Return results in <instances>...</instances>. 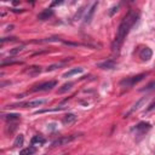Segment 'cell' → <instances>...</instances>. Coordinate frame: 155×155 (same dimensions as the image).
I'll list each match as a JSON object with an SVG mask.
<instances>
[{
  "instance_id": "obj_1",
  "label": "cell",
  "mask_w": 155,
  "mask_h": 155,
  "mask_svg": "<svg viewBox=\"0 0 155 155\" xmlns=\"http://www.w3.org/2000/svg\"><path fill=\"white\" fill-rule=\"evenodd\" d=\"M138 16H139V13L137 11L130 10L127 12V15L122 18V21H121V23H120V25L117 28V31H116V35H115V40H114V42L111 45V47H113L114 51H119V48L122 45L126 35L128 34V31L131 30V28L137 22Z\"/></svg>"
},
{
  "instance_id": "obj_2",
  "label": "cell",
  "mask_w": 155,
  "mask_h": 155,
  "mask_svg": "<svg viewBox=\"0 0 155 155\" xmlns=\"http://www.w3.org/2000/svg\"><path fill=\"white\" fill-rule=\"evenodd\" d=\"M147 75H148L147 73H142V74H137V75L131 76V78H126V79H124V80L120 81V85L124 86V87H132V86H134L137 82L142 81Z\"/></svg>"
},
{
  "instance_id": "obj_3",
  "label": "cell",
  "mask_w": 155,
  "mask_h": 155,
  "mask_svg": "<svg viewBox=\"0 0 155 155\" xmlns=\"http://www.w3.org/2000/svg\"><path fill=\"white\" fill-rule=\"evenodd\" d=\"M79 137V134H71V136H65V137H61L56 140L52 142V147L56 148V147H62V145H65L70 142H73L74 139H76Z\"/></svg>"
},
{
  "instance_id": "obj_4",
  "label": "cell",
  "mask_w": 155,
  "mask_h": 155,
  "mask_svg": "<svg viewBox=\"0 0 155 155\" xmlns=\"http://www.w3.org/2000/svg\"><path fill=\"white\" fill-rule=\"evenodd\" d=\"M46 101L45 99H35V101H29V102H24V103H19V104H13V105H8L10 108H15V107H39L41 104H44Z\"/></svg>"
},
{
  "instance_id": "obj_5",
  "label": "cell",
  "mask_w": 155,
  "mask_h": 155,
  "mask_svg": "<svg viewBox=\"0 0 155 155\" xmlns=\"http://www.w3.org/2000/svg\"><path fill=\"white\" fill-rule=\"evenodd\" d=\"M57 85V82L56 81H47V82H44V84H40V85H38V86H35L34 88H33V91H50V90H52L54 86Z\"/></svg>"
},
{
  "instance_id": "obj_6",
  "label": "cell",
  "mask_w": 155,
  "mask_h": 155,
  "mask_svg": "<svg viewBox=\"0 0 155 155\" xmlns=\"http://www.w3.org/2000/svg\"><path fill=\"white\" fill-rule=\"evenodd\" d=\"M147 101H148V97H143V98H140V99H139V101H138L137 103H134V104H133V107H132V108L130 109V111H128L127 114H125V117H127V116H128L130 114L134 113L136 110L140 109V107H142V105H143V104H144V103H145Z\"/></svg>"
},
{
  "instance_id": "obj_7",
  "label": "cell",
  "mask_w": 155,
  "mask_h": 155,
  "mask_svg": "<svg viewBox=\"0 0 155 155\" xmlns=\"http://www.w3.org/2000/svg\"><path fill=\"white\" fill-rule=\"evenodd\" d=\"M97 6H98V1L93 2V4H92V6L88 8L87 15L85 16V23H90V22H91L92 17H93V15H94V11H96V8H97Z\"/></svg>"
},
{
  "instance_id": "obj_8",
  "label": "cell",
  "mask_w": 155,
  "mask_h": 155,
  "mask_svg": "<svg viewBox=\"0 0 155 155\" xmlns=\"http://www.w3.org/2000/svg\"><path fill=\"white\" fill-rule=\"evenodd\" d=\"M52 16H53V11L51 8H46V10H44L42 12H40L38 15V19L39 21H46V19L51 18Z\"/></svg>"
},
{
  "instance_id": "obj_9",
  "label": "cell",
  "mask_w": 155,
  "mask_h": 155,
  "mask_svg": "<svg viewBox=\"0 0 155 155\" xmlns=\"http://www.w3.org/2000/svg\"><path fill=\"white\" fill-rule=\"evenodd\" d=\"M150 124L149 122H139L134 128H133V131H136V132H140V133H144V132H147L148 130H150Z\"/></svg>"
},
{
  "instance_id": "obj_10",
  "label": "cell",
  "mask_w": 155,
  "mask_h": 155,
  "mask_svg": "<svg viewBox=\"0 0 155 155\" xmlns=\"http://www.w3.org/2000/svg\"><path fill=\"white\" fill-rule=\"evenodd\" d=\"M151 56H153V52H151V50L149 48V47H144L140 52H139V57L143 59V61H149L150 58H151Z\"/></svg>"
},
{
  "instance_id": "obj_11",
  "label": "cell",
  "mask_w": 155,
  "mask_h": 155,
  "mask_svg": "<svg viewBox=\"0 0 155 155\" xmlns=\"http://www.w3.org/2000/svg\"><path fill=\"white\" fill-rule=\"evenodd\" d=\"M97 67H98V68H101V69H114V68L116 67V63H115L114 61L109 59V61H105V62L98 63V64H97Z\"/></svg>"
},
{
  "instance_id": "obj_12",
  "label": "cell",
  "mask_w": 155,
  "mask_h": 155,
  "mask_svg": "<svg viewBox=\"0 0 155 155\" xmlns=\"http://www.w3.org/2000/svg\"><path fill=\"white\" fill-rule=\"evenodd\" d=\"M31 145L33 147H40V145H42V144H45V142H46V139L42 137V136H34L33 138H31Z\"/></svg>"
},
{
  "instance_id": "obj_13",
  "label": "cell",
  "mask_w": 155,
  "mask_h": 155,
  "mask_svg": "<svg viewBox=\"0 0 155 155\" xmlns=\"http://www.w3.org/2000/svg\"><path fill=\"white\" fill-rule=\"evenodd\" d=\"M35 151H36L35 147H28V148L22 149L19 151V155H33V154H35Z\"/></svg>"
},
{
  "instance_id": "obj_14",
  "label": "cell",
  "mask_w": 155,
  "mask_h": 155,
  "mask_svg": "<svg viewBox=\"0 0 155 155\" xmlns=\"http://www.w3.org/2000/svg\"><path fill=\"white\" fill-rule=\"evenodd\" d=\"M73 85H74V82H71V81H69V82H65L64 85H62V87L61 88H58V93H64V92H68L71 87H73Z\"/></svg>"
},
{
  "instance_id": "obj_15",
  "label": "cell",
  "mask_w": 155,
  "mask_h": 155,
  "mask_svg": "<svg viewBox=\"0 0 155 155\" xmlns=\"http://www.w3.org/2000/svg\"><path fill=\"white\" fill-rule=\"evenodd\" d=\"M65 107H56L53 109H42V110H38L35 111V114H42V113H53V111H61V110H64Z\"/></svg>"
},
{
  "instance_id": "obj_16",
  "label": "cell",
  "mask_w": 155,
  "mask_h": 155,
  "mask_svg": "<svg viewBox=\"0 0 155 155\" xmlns=\"http://www.w3.org/2000/svg\"><path fill=\"white\" fill-rule=\"evenodd\" d=\"M79 73H82V68H74V69H70L69 71H67V73L63 74V78H69V76H71V75L79 74Z\"/></svg>"
},
{
  "instance_id": "obj_17",
  "label": "cell",
  "mask_w": 155,
  "mask_h": 155,
  "mask_svg": "<svg viewBox=\"0 0 155 155\" xmlns=\"http://www.w3.org/2000/svg\"><path fill=\"white\" fill-rule=\"evenodd\" d=\"M76 120V115L75 114H67L65 116H64V119H63V121L65 122V124H71V122H74Z\"/></svg>"
},
{
  "instance_id": "obj_18",
  "label": "cell",
  "mask_w": 155,
  "mask_h": 155,
  "mask_svg": "<svg viewBox=\"0 0 155 155\" xmlns=\"http://www.w3.org/2000/svg\"><path fill=\"white\" fill-rule=\"evenodd\" d=\"M23 140H24V137L23 134H18L16 137V139L13 140V147H21L23 144Z\"/></svg>"
},
{
  "instance_id": "obj_19",
  "label": "cell",
  "mask_w": 155,
  "mask_h": 155,
  "mask_svg": "<svg viewBox=\"0 0 155 155\" xmlns=\"http://www.w3.org/2000/svg\"><path fill=\"white\" fill-rule=\"evenodd\" d=\"M41 71V69H40V67H36V65H34V67H30L29 69H27L25 70V73H28V74H39Z\"/></svg>"
},
{
  "instance_id": "obj_20",
  "label": "cell",
  "mask_w": 155,
  "mask_h": 155,
  "mask_svg": "<svg viewBox=\"0 0 155 155\" xmlns=\"http://www.w3.org/2000/svg\"><path fill=\"white\" fill-rule=\"evenodd\" d=\"M19 114H4L2 115V117L5 119V120H17V119H19Z\"/></svg>"
},
{
  "instance_id": "obj_21",
  "label": "cell",
  "mask_w": 155,
  "mask_h": 155,
  "mask_svg": "<svg viewBox=\"0 0 155 155\" xmlns=\"http://www.w3.org/2000/svg\"><path fill=\"white\" fill-rule=\"evenodd\" d=\"M119 7H120V5H119V4H117V5L111 6V7L108 10V16H110V17H111V16H114V15L119 11Z\"/></svg>"
},
{
  "instance_id": "obj_22",
  "label": "cell",
  "mask_w": 155,
  "mask_h": 155,
  "mask_svg": "<svg viewBox=\"0 0 155 155\" xmlns=\"http://www.w3.org/2000/svg\"><path fill=\"white\" fill-rule=\"evenodd\" d=\"M23 50H24V46H22V45H21V46H17V47H15V48H12V50L10 51V54H11V56L18 54V53H19V52H22Z\"/></svg>"
},
{
  "instance_id": "obj_23",
  "label": "cell",
  "mask_w": 155,
  "mask_h": 155,
  "mask_svg": "<svg viewBox=\"0 0 155 155\" xmlns=\"http://www.w3.org/2000/svg\"><path fill=\"white\" fill-rule=\"evenodd\" d=\"M155 88V81H151V82H149L144 88H142L140 91L143 92V91H151V90H154Z\"/></svg>"
},
{
  "instance_id": "obj_24",
  "label": "cell",
  "mask_w": 155,
  "mask_h": 155,
  "mask_svg": "<svg viewBox=\"0 0 155 155\" xmlns=\"http://www.w3.org/2000/svg\"><path fill=\"white\" fill-rule=\"evenodd\" d=\"M63 64H64V62H63V63H56V64H52V65H50V67L46 69V71H51V70H54V69H57V68L62 67Z\"/></svg>"
},
{
  "instance_id": "obj_25",
  "label": "cell",
  "mask_w": 155,
  "mask_h": 155,
  "mask_svg": "<svg viewBox=\"0 0 155 155\" xmlns=\"http://www.w3.org/2000/svg\"><path fill=\"white\" fill-rule=\"evenodd\" d=\"M17 38H15V36H11V38H2L1 40H0V42L1 44H4V42H6V41H15Z\"/></svg>"
},
{
  "instance_id": "obj_26",
  "label": "cell",
  "mask_w": 155,
  "mask_h": 155,
  "mask_svg": "<svg viewBox=\"0 0 155 155\" xmlns=\"http://www.w3.org/2000/svg\"><path fill=\"white\" fill-rule=\"evenodd\" d=\"M154 109H155V101H154V102H153V103L147 108V111H151V110H154Z\"/></svg>"
},
{
  "instance_id": "obj_27",
  "label": "cell",
  "mask_w": 155,
  "mask_h": 155,
  "mask_svg": "<svg viewBox=\"0 0 155 155\" xmlns=\"http://www.w3.org/2000/svg\"><path fill=\"white\" fill-rule=\"evenodd\" d=\"M63 44L69 45V46H78V45H79V44H76V42H69V41H63Z\"/></svg>"
},
{
  "instance_id": "obj_28",
  "label": "cell",
  "mask_w": 155,
  "mask_h": 155,
  "mask_svg": "<svg viewBox=\"0 0 155 155\" xmlns=\"http://www.w3.org/2000/svg\"><path fill=\"white\" fill-rule=\"evenodd\" d=\"M82 11H84V8H82V7H81V8H80V10H79V12H78V13H76V15H75V19H78V18H79V17H80V15H81V13H82Z\"/></svg>"
},
{
  "instance_id": "obj_29",
  "label": "cell",
  "mask_w": 155,
  "mask_h": 155,
  "mask_svg": "<svg viewBox=\"0 0 155 155\" xmlns=\"http://www.w3.org/2000/svg\"><path fill=\"white\" fill-rule=\"evenodd\" d=\"M61 4H63V1H54L51 4V6H56V5H61Z\"/></svg>"
},
{
  "instance_id": "obj_30",
  "label": "cell",
  "mask_w": 155,
  "mask_h": 155,
  "mask_svg": "<svg viewBox=\"0 0 155 155\" xmlns=\"http://www.w3.org/2000/svg\"><path fill=\"white\" fill-rule=\"evenodd\" d=\"M154 155H155V153H154Z\"/></svg>"
}]
</instances>
